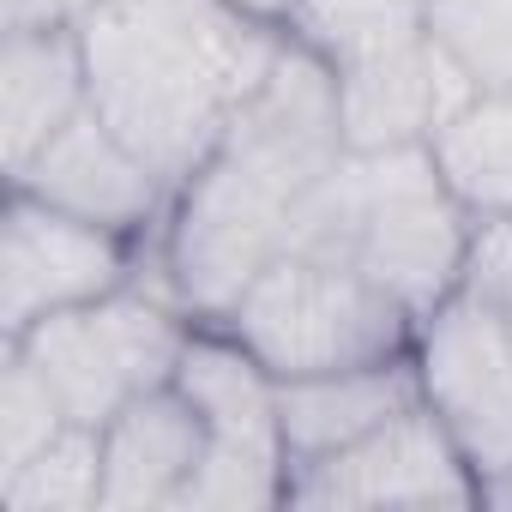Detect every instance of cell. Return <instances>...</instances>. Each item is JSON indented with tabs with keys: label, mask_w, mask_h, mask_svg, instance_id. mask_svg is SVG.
I'll list each match as a JSON object with an SVG mask.
<instances>
[{
	"label": "cell",
	"mask_w": 512,
	"mask_h": 512,
	"mask_svg": "<svg viewBox=\"0 0 512 512\" xmlns=\"http://www.w3.org/2000/svg\"><path fill=\"white\" fill-rule=\"evenodd\" d=\"M344 151L338 79L302 43H284L266 85L235 109L205 163L169 193V217L151 241L157 284L199 326H217L241 290L278 253H290Z\"/></svg>",
	"instance_id": "obj_1"
},
{
	"label": "cell",
	"mask_w": 512,
	"mask_h": 512,
	"mask_svg": "<svg viewBox=\"0 0 512 512\" xmlns=\"http://www.w3.org/2000/svg\"><path fill=\"white\" fill-rule=\"evenodd\" d=\"M91 109L169 181L205 163L284 55V25L241 0H91L73 19Z\"/></svg>",
	"instance_id": "obj_2"
},
{
	"label": "cell",
	"mask_w": 512,
	"mask_h": 512,
	"mask_svg": "<svg viewBox=\"0 0 512 512\" xmlns=\"http://www.w3.org/2000/svg\"><path fill=\"white\" fill-rule=\"evenodd\" d=\"M290 247H326L386 284L416 326L464 290L476 217L440 181L428 145L344 151Z\"/></svg>",
	"instance_id": "obj_3"
},
{
	"label": "cell",
	"mask_w": 512,
	"mask_h": 512,
	"mask_svg": "<svg viewBox=\"0 0 512 512\" xmlns=\"http://www.w3.org/2000/svg\"><path fill=\"white\" fill-rule=\"evenodd\" d=\"M217 326H229L272 380L368 368L410 356L416 344V314L362 266L326 247L278 253Z\"/></svg>",
	"instance_id": "obj_4"
},
{
	"label": "cell",
	"mask_w": 512,
	"mask_h": 512,
	"mask_svg": "<svg viewBox=\"0 0 512 512\" xmlns=\"http://www.w3.org/2000/svg\"><path fill=\"white\" fill-rule=\"evenodd\" d=\"M193 332H199V320L163 284L139 290V278H133L115 296L61 308L7 344L49 380L67 422L103 428L115 410H127L133 398L175 380Z\"/></svg>",
	"instance_id": "obj_5"
},
{
	"label": "cell",
	"mask_w": 512,
	"mask_h": 512,
	"mask_svg": "<svg viewBox=\"0 0 512 512\" xmlns=\"http://www.w3.org/2000/svg\"><path fill=\"white\" fill-rule=\"evenodd\" d=\"M175 386L205 416V458L181 494V512H260L290 506V446L278 380L253 362L229 326H199Z\"/></svg>",
	"instance_id": "obj_6"
},
{
	"label": "cell",
	"mask_w": 512,
	"mask_h": 512,
	"mask_svg": "<svg viewBox=\"0 0 512 512\" xmlns=\"http://www.w3.org/2000/svg\"><path fill=\"white\" fill-rule=\"evenodd\" d=\"M410 356L422 374V404L446 422V434L458 440L476 482H494L500 470H512V332H506V314L488 296L458 290L416 326Z\"/></svg>",
	"instance_id": "obj_7"
},
{
	"label": "cell",
	"mask_w": 512,
	"mask_h": 512,
	"mask_svg": "<svg viewBox=\"0 0 512 512\" xmlns=\"http://www.w3.org/2000/svg\"><path fill=\"white\" fill-rule=\"evenodd\" d=\"M133 266L139 241L13 187L7 217H0V338H19L61 308L115 296L139 278Z\"/></svg>",
	"instance_id": "obj_8"
},
{
	"label": "cell",
	"mask_w": 512,
	"mask_h": 512,
	"mask_svg": "<svg viewBox=\"0 0 512 512\" xmlns=\"http://www.w3.org/2000/svg\"><path fill=\"white\" fill-rule=\"evenodd\" d=\"M290 506L350 512V506H482V482L464 464L446 422L416 404L386 428L308 458L290 470Z\"/></svg>",
	"instance_id": "obj_9"
},
{
	"label": "cell",
	"mask_w": 512,
	"mask_h": 512,
	"mask_svg": "<svg viewBox=\"0 0 512 512\" xmlns=\"http://www.w3.org/2000/svg\"><path fill=\"white\" fill-rule=\"evenodd\" d=\"M7 187H25L85 223L127 235V241H157V229L169 217V181L97 109H79Z\"/></svg>",
	"instance_id": "obj_10"
},
{
	"label": "cell",
	"mask_w": 512,
	"mask_h": 512,
	"mask_svg": "<svg viewBox=\"0 0 512 512\" xmlns=\"http://www.w3.org/2000/svg\"><path fill=\"white\" fill-rule=\"evenodd\" d=\"M428 25V19H422ZM338 79V115L350 151H392V145H428L470 97L476 85L452 67V55L422 31L404 49L362 61Z\"/></svg>",
	"instance_id": "obj_11"
},
{
	"label": "cell",
	"mask_w": 512,
	"mask_h": 512,
	"mask_svg": "<svg viewBox=\"0 0 512 512\" xmlns=\"http://www.w3.org/2000/svg\"><path fill=\"white\" fill-rule=\"evenodd\" d=\"M205 458V416L169 380L103 422V512L181 506Z\"/></svg>",
	"instance_id": "obj_12"
},
{
	"label": "cell",
	"mask_w": 512,
	"mask_h": 512,
	"mask_svg": "<svg viewBox=\"0 0 512 512\" xmlns=\"http://www.w3.org/2000/svg\"><path fill=\"white\" fill-rule=\"evenodd\" d=\"M79 109H91L79 31L73 25H7V49H0V157H7V181Z\"/></svg>",
	"instance_id": "obj_13"
},
{
	"label": "cell",
	"mask_w": 512,
	"mask_h": 512,
	"mask_svg": "<svg viewBox=\"0 0 512 512\" xmlns=\"http://www.w3.org/2000/svg\"><path fill=\"white\" fill-rule=\"evenodd\" d=\"M422 404V374L416 356L368 362V368H338V374H308V380H278V410H284V446L290 470L308 458H326L392 416Z\"/></svg>",
	"instance_id": "obj_14"
},
{
	"label": "cell",
	"mask_w": 512,
	"mask_h": 512,
	"mask_svg": "<svg viewBox=\"0 0 512 512\" xmlns=\"http://www.w3.org/2000/svg\"><path fill=\"white\" fill-rule=\"evenodd\" d=\"M428 157L476 223L512 217V91H476L428 139Z\"/></svg>",
	"instance_id": "obj_15"
},
{
	"label": "cell",
	"mask_w": 512,
	"mask_h": 512,
	"mask_svg": "<svg viewBox=\"0 0 512 512\" xmlns=\"http://www.w3.org/2000/svg\"><path fill=\"white\" fill-rule=\"evenodd\" d=\"M422 31V0H296L284 13V37L326 61V73L380 61Z\"/></svg>",
	"instance_id": "obj_16"
},
{
	"label": "cell",
	"mask_w": 512,
	"mask_h": 512,
	"mask_svg": "<svg viewBox=\"0 0 512 512\" xmlns=\"http://www.w3.org/2000/svg\"><path fill=\"white\" fill-rule=\"evenodd\" d=\"M7 512H97L103 506V428L67 422L43 452L0 476Z\"/></svg>",
	"instance_id": "obj_17"
},
{
	"label": "cell",
	"mask_w": 512,
	"mask_h": 512,
	"mask_svg": "<svg viewBox=\"0 0 512 512\" xmlns=\"http://www.w3.org/2000/svg\"><path fill=\"white\" fill-rule=\"evenodd\" d=\"M422 19L476 91H512V0H422Z\"/></svg>",
	"instance_id": "obj_18"
},
{
	"label": "cell",
	"mask_w": 512,
	"mask_h": 512,
	"mask_svg": "<svg viewBox=\"0 0 512 512\" xmlns=\"http://www.w3.org/2000/svg\"><path fill=\"white\" fill-rule=\"evenodd\" d=\"M61 428H67L61 398H55L49 380L7 344V368H0V476L19 470L31 452H43Z\"/></svg>",
	"instance_id": "obj_19"
},
{
	"label": "cell",
	"mask_w": 512,
	"mask_h": 512,
	"mask_svg": "<svg viewBox=\"0 0 512 512\" xmlns=\"http://www.w3.org/2000/svg\"><path fill=\"white\" fill-rule=\"evenodd\" d=\"M464 290L488 296L494 308H512V217L476 223V247H470Z\"/></svg>",
	"instance_id": "obj_20"
},
{
	"label": "cell",
	"mask_w": 512,
	"mask_h": 512,
	"mask_svg": "<svg viewBox=\"0 0 512 512\" xmlns=\"http://www.w3.org/2000/svg\"><path fill=\"white\" fill-rule=\"evenodd\" d=\"M91 0H7V25H73Z\"/></svg>",
	"instance_id": "obj_21"
},
{
	"label": "cell",
	"mask_w": 512,
	"mask_h": 512,
	"mask_svg": "<svg viewBox=\"0 0 512 512\" xmlns=\"http://www.w3.org/2000/svg\"><path fill=\"white\" fill-rule=\"evenodd\" d=\"M482 506H512V470H500L494 482H482Z\"/></svg>",
	"instance_id": "obj_22"
},
{
	"label": "cell",
	"mask_w": 512,
	"mask_h": 512,
	"mask_svg": "<svg viewBox=\"0 0 512 512\" xmlns=\"http://www.w3.org/2000/svg\"><path fill=\"white\" fill-rule=\"evenodd\" d=\"M247 13H260V19H272V25H284V13L296 7V0H241Z\"/></svg>",
	"instance_id": "obj_23"
},
{
	"label": "cell",
	"mask_w": 512,
	"mask_h": 512,
	"mask_svg": "<svg viewBox=\"0 0 512 512\" xmlns=\"http://www.w3.org/2000/svg\"><path fill=\"white\" fill-rule=\"evenodd\" d=\"M500 314H506V332H512V308H500Z\"/></svg>",
	"instance_id": "obj_24"
}]
</instances>
